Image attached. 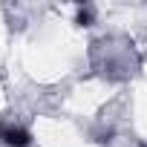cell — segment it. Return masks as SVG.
Returning <instances> with one entry per match:
<instances>
[{
    "instance_id": "cell-1",
    "label": "cell",
    "mask_w": 147,
    "mask_h": 147,
    "mask_svg": "<svg viewBox=\"0 0 147 147\" xmlns=\"http://www.w3.org/2000/svg\"><path fill=\"white\" fill-rule=\"evenodd\" d=\"M0 138L9 147H29V141H32V136L23 127H15V124H0Z\"/></svg>"
},
{
    "instance_id": "cell-2",
    "label": "cell",
    "mask_w": 147,
    "mask_h": 147,
    "mask_svg": "<svg viewBox=\"0 0 147 147\" xmlns=\"http://www.w3.org/2000/svg\"><path fill=\"white\" fill-rule=\"evenodd\" d=\"M78 23H84V26L92 23V6H81L78 9Z\"/></svg>"
}]
</instances>
